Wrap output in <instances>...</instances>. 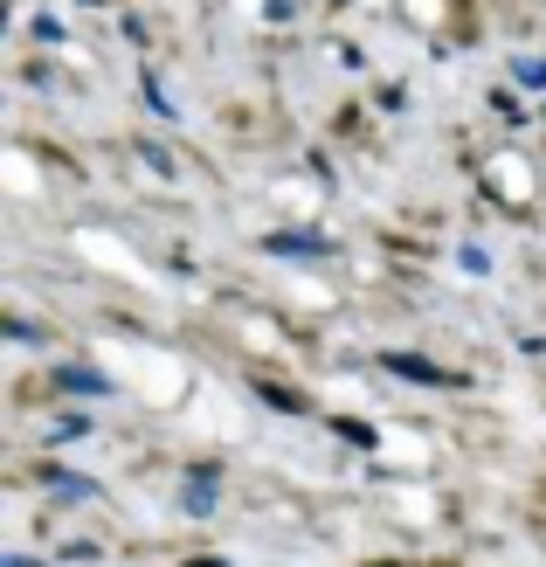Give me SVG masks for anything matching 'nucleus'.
<instances>
[{
    "label": "nucleus",
    "instance_id": "f257e3e1",
    "mask_svg": "<svg viewBox=\"0 0 546 567\" xmlns=\"http://www.w3.org/2000/svg\"><path fill=\"white\" fill-rule=\"evenodd\" d=\"M381 367H388V374H401V381H415V388H450L456 381V374H443V367L422 360V353H388Z\"/></svg>",
    "mask_w": 546,
    "mask_h": 567
},
{
    "label": "nucleus",
    "instance_id": "f03ea898",
    "mask_svg": "<svg viewBox=\"0 0 546 567\" xmlns=\"http://www.w3.org/2000/svg\"><path fill=\"white\" fill-rule=\"evenodd\" d=\"M187 513H194V519H208V513H215V471H208V464L187 477Z\"/></svg>",
    "mask_w": 546,
    "mask_h": 567
},
{
    "label": "nucleus",
    "instance_id": "7ed1b4c3",
    "mask_svg": "<svg viewBox=\"0 0 546 567\" xmlns=\"http://www.w3.org/2000/svg\"><path fill=\"white\" fill-rule=\"evenodd\" d=\"M55 388H63V394H104L111 381L91 374V367H55Z\"/></svg>",
    "mask_w": 546,
    "mask_h": 567
},
{
    "label": "nucleus",
    "instance_id": "20e7f679",
    "mask_svg": "<svg viewBox=\"0 0 546 567\" xmlns=\"http://www.w3.org/2000/svg\"><path fill=\"white\" fill-rule=\"evenodd\" d=\"M270 257H326V236H270Z\"/></svg>",
    "mask_w": 546,
    "mask_h": 567
},
{
    "label": "nucleus",
    "instance_id": "39448f33",
    "mask_svg": "<svg viewBox=\"0 0 546 567\" xmlns=\"http://www.w3.org/2000/svg\"><path fill=\"white\" fill-rule=\"evenodd\" d=\"M49 492L55 498H91L97 485H91V477H76V471H49Z\"/></svg>",
    "mask_w": 546,
    "mask_h": 567
},
{
    "label": "nucleus",
    "instance_id": "423d86ee",
    "mask_svg": "<svg viewBox=\"0 0 546 567\" xmlns=\"http://www.w3.org/2000/svg\"><path fill=\"white\" fill-rule=\"evenodd\" d=\"M332 430H339V436H347V443H360V450L373 443V430H367V422H332Z\"/></svg>",
    "mask_w": 546,
    "mask_h": 567
},
{
    "label": "nucleus",
    "instance_id": "0eeeda50",
    "mask_svg": "<svg viewBox=\"0 0 546 567\" xmlns=\"http://www.w3.org/2000/svg\"><path fill=\"white\" fill-rule=\"evenodd\" d=\"M0 567H35V560H21V554H8V560H0Z\"/></svg>",
    "mask_w": 546,
    "mask_h": 567
}]
</instances>
